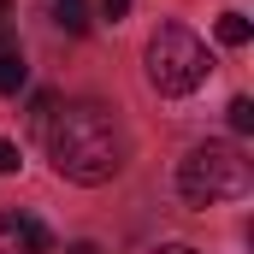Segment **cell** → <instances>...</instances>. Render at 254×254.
Listing matches in <instances>:
<instances>
[{
	"label": "cell",
	"mask_w": 254,
	"mask_h": 254,
	"mask_svg": "<svg viewBox=\"0 0 254 254\" xmlns=\"http://www.w3.org/2000/svg\"><path fill=\"white\" fill-rule=\"evenodd\" d=\"M48 160L60 178L83 184V190L113 184L125 172V130L101 101H77L48 125Z\"/></svg>",
	"instance_id": "6da1fadb"
},
{
	"label": "cell",
	"mask_w": 254,
	"mask_h": 254,
	"mask_svg": "<svg viewBox=\"0 0 254 254\" xmlns=\"http://www.w3.org/2000/svg\"><path fill=\"white\" fill-rule=\"evenodd\" d=\"M178 190H184L190 207L237 201V195H249V160L231 142H201V148L184 154V166H178Z\"/></svg>",
	"instance_id": "7a4b0ae2"
},
{
	"label": "cell",
	"mask_w": 254,
	"mask_h": 254,
	"mask_svg": "<svg viewBox=\"0 0 254 254\" xmlns=\"http://www.w3.org/2000/svg\"><path fill=\"white\" fill-rule=\"evenodd\" d=\"M207 48H201V36H190L184 24H166L154 42H148V83L160 89V95H190L207 83Z\"/></svg>",
	"instance_id": "3957f363"
},
{
	"label": "cell",
	"mask_w": 254,
	"mask_h": 254,
	"mask_svg": "<svg viewBox=\"0 0 254 254\" xmlns=\"http://www.w3.org/2000/svg\"><path fill=\"white\" fill-rule=\"evenodd\" d=\"M48 249H54V237H48L42 219H30V213H0V254H48Z\"/></svg>",
	"instance_id": "277c9868"
},
{
	"label": "cell",
	"mask_w": 254,
	"mask_h": 254,
	"mask_svg": "<svg viewBox=\"0 0 254 254\" xmlns=\"http://www.w3.org/2000/svg\"><path fill=\"white\" fill-rule=\"evenodd\" d=\"M24 83H30V65H24V54L6 48V54H0V95H18Z\"/></svg>",
	"instance_id": "5b68a950"
},
{
	"label": "cell",
	"mask_w": 254,
	"mask_h": 254,
	"mask_svg": "<svg viewBox=\"0 0 254 254\" xmlns=\"http://www.w3.org/2000/svg\"><path fill=\"white\" fill-rule=\"evenodd\" d=\"M54 24L71 30V36H83V30H89V6H83V0H54Z\"/></svg>",
	"instance_id": "8992f818"
},
{
	"label": "cell",
	"mask_w": 254,
	"mask_h": 254,
	"mask_svg": "<svg viewBox=\"0 0 254 254\" xmlns=\"http://www.w3.org/2000/svg\"><path fill=\"white\" fill-rule=\"evenodd\" d=\"M249 18H243V12H225V18H219V42H225V48H249Z\"/></svg>",
	"instance_id": "52a82bcc"
},
{
	"label": "cell",
	"mask_w": 254,
	"mask_h": 254,
	"mask_svg": "<svg viewBox=\"0 0 254 254\" xmlns=\"http://www.w3.org/2000/svg\"><path fill=\"white\" fill-rule=\"evenodd\" d=\"M231 130H254V101H249V95L231 101Z\"/></svg>",
	"instance_id": "ba28073f"
},
{
	"label": "cell",
	"mask_w": 254,
	"mask_h": 254,
	"mask_svg": "<svg viewBox=\"0 0 254 254\" xmlns=\"http://www.w3.org/2000/svg\"><path fill=\"white\" fill-rule=\"evenodd\" d=\"M6 172H18V148H12V142L0 136V178H6Z\"/></svg>",
	"instance_id": "9c48e42d"
},
{
	"label": "cell",
	"mask_w": 254,
	"mask_h": 254,
	"mask_svg": "<svg viewBox=\"0 0 254 254\" xmlns=\"http://www.w3.org/2000/svg\"><path fill=\"white\" fill-rule=\"evenodd\" d=\"M101 12H107V18H125V12H130V0H101Z\"/></svg>",
	"instance_id": "30bf717a"
},
{
	"label": "cell",
	"mask_w": 254,
	"mask_h": 254,
	"mask_svg": "<svg viewBox=\"0 0 254 254\" xmlns=\"http://www.w3.org/2000/svg\"><path fill=\"white\" fill-rule=\"evenodd\" d=\"M65 254H101V249H95V243H71Z\"/></svg>",
	"instance_id": "8fae6325"
},
{
	"label": "cell",
	"mask_w": 254,
	"mask_h": 254,
	"mask_svg": "<svg viewBox=\"0 0 254 254\" xmlns=\"http://www.w3.org/2000/svg\"><path fill=\"white\" fill-rule=\"evenodd\" d=\"M154 254H195V249H184V243H172V249H154Z\"/></svg>",
	"instance_id": "7c38bea8"
},
{
	"label": "cell",
	"mask_w": 254,
	"mask_h": 254,
	"mask_svg": "<svg viewBox=\"0 0 254 254\" xmlns=\"http://www.w3.org/2000/svg\"><path fill=\"white\" fill-rule=\"evenodd\" d=\"M0 18H6V0H0Z\"/></svg>",
	"instance_id": "4fadbf2b"
}]
</instances>
